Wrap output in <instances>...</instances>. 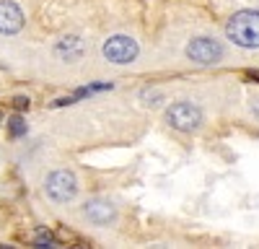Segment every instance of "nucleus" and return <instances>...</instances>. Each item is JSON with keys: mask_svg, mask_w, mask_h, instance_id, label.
<instances>
[{"mask_svg": "<svg viewBox=\"0 0 259 249\" xmlns=\"http://www.w3.org/2000/svg\"><path fill=\"white\" fill-rule=\"evenodd\" d=\"M221 55H223V47L215 39H207V36L192 39L187 45V57L194 60L197 65H212V62L221 60Z\"/></svg>", "mask_w": 259, "mask_h": 249, "instance_id": "5", "label": "nucleus"}, {"mask_svg": "<svg viewBox=\"0 0 259 249\" xmlns=\"http://www.w3.org/2000/svg\"><path fill=\"white\" fill-rule=\"evenodd\" d=\"M47 195L57 202H68L75 197L78 192V182H75V174L68 172V169H60V172H52L47 177Z\"/></svg>", "mask_w": 259, "mask_h": 249, "instance_id": "4", "label": "nucleus"}, {"mask_svg": "<svg viewBox=\"0 0 259 249\" xmlns=\"http://www.w3.org/2000/svg\"><path fill=\"white\" fill-rule=\"evenodd\" d=\"M244 78H249V80L259 83V70H244Z\"/></svg>", "mask_w": 259, "mask_h": 249, "instance_id": "12", "label": "nucleus"}, {"mask_svg": "<svg viewBox=\"0 0 259 249\" xmlns=\"http://www.w3.org/2000/svg\"><path fill=\"white\" fill-rule=\"evenodd\" d=\"M57 239H55V234L52 231H47V228H39V231L34 234V244H39V246H52Z\"/></svg>", "mask_w": 259, "mask_h": 249, "instance_id": "10", "label": "nucleus"}, {"mask_svg": "<svg viewBox=\"0 0 259 249\" xmlns=\"http://www.w3.org/2000/svg\"><path fill=\"white\" fill-rule=\"evenodd\" d=\"M11 107H13L16 112H26V109L31 107V101H29V96H13V99H11Z\"/></svg>", "mask_w": 259, "mask_h": 249, "instance_id": "11", "label": "nucleus"}, {"mask_svg": "<svg viewBox=\"0 0 259 249\" xmlns=\"http://www.w3.org/2000/svg\"><path fill=\"white\" fill-rule=\"evenodd\" d=\"M24 29V13L13 0H0V34H16Z\"/></svg>", "mask_w": 259, "mask_h": 249, "instance_id": "6", "label": "nucleus"}, {"mask_svg": "<svg viewBox=\"0 0 259 249\" xmlns=\"http://www.w3.org/2000/svg\"><path fill=\"white\" fill-rule=\"evenodd\" d=\"M251 112L259 117V96H256V99H251Z\"/></svg>", "mask_w": 259, "mask_h": 249, "instance_id": "13", "label": "nucleus"}, {"mask_svg": "<svg viewBox=\"0 0 259 249\" xmlns=\"http://www.w3.org/2000/svg\"><path fill=\"white\" fill-rule=\"evenodd\" d=\"M104 57L109 62H117V65H127V62H133L138 57V42L124 34L109 36L104 42Z\"/></svg>", "mask_w": 259, "mask_h": 249, "instance_id": "3", "label": "nucleus"}, {"mask_svg": "<svg viewBox=\"0 0 259 249\" xmlns=\"http://www.w3.org/2000/svg\"><path fill=\"white\" fill-rule=\"evenodd\" d=\"M166 122L179 133H192L202 124V112L200 107H194L189 101H177L166 109Z\"/></svg>", "mask_w": 259, "mask_h": 249, "instance_id": "2", "label": "nucleus"}, {"mask_svg": "<svg viewBox=\"0 0 259 249\" xmlns=\"http://www.w3.org/2000/svg\"><path fill=\"white\" fill-rule=\"evenodd\" d=\"M8 133H11V138L26 135V122H24V117H21V114H13V117L8 119Z\"/></svg>", "mask_w": 259, "mask_h": 249, "instance_id": "9", "label": "nucleus"}, {"mask_svg": "<svg viewBox=\"0 0 259 249\" xmlns=\"http://www.w3.org/2000/svg\"><path fill=\"white\" fill-rule=\"evenodd\" d=\"M226 34L233 45L246 47V50H256L259 47V11H239L233 13Z\"/></svg>", "mask_w": 259, "mask_h": 249, "instance_id": "1", "label": "nucleus"}, {"mask_svg": "<svg viewBox=\"0 0 259 249\" xmlns=\"http://www.w3.org/2000/svg\"><path fill=\"white\" fill-rule=\"evenodd\" d=\"M83 213H85V218H89L91 223L104 226V223H109V221L114 218V208H112L109 202H99V200H94V202H85Z\"/></svg>", "mask_w": 259, "mask_h": 249, "instance_id": "7", "label": "nucleus"}, {"mask_svg": "<svg viewBox=\"0 0 259 249\" xmlns=\"http://www.w3.org/2000/svg\"><path fill=\"white\" fill-rule=\"evenodd\" d=\"M57 55L65 57V60H78L83 55V42L78 36H65L57 45Z\"/></svg>", "mask_w": 259, "mask_h": 249, "instance_id": "8", "label": "nucleus"}]
</instances>
